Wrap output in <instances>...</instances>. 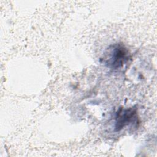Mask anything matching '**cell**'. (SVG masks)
Here are the masks:
<instances>
[{
    "label": "cell",
    "mask_w": 157,
    "mask_h": 157,
    "mask_svg": "<svg viewBox=\"0 0 157 157\" xmlns=\"http://www.w3.org/2000/svg\"><path fill=\"white\" fill-rule=\"evenodd\" d=\"M137 120V108H120L116 113L115 120V129L120 131L125 126L135 122Z\"/></svg>",
    "instance_id": "2"
},
{
    "label": "cell",
    "mask_w": 157,
    "mask_h": 157,
    "mask_svg": "<svg viewBox=\"0 0 157 157\" xmlns=\"http://www.w3.org/2000/svg\"><path fill=\"white\" fill-rule=\"evenodd\" d=\"M129 59L128 49L122 44H115L109 47L103 61L109 67L118 69L123 67Z\"/></svg>",
    "instance_id": "1"
}]
</instances>
